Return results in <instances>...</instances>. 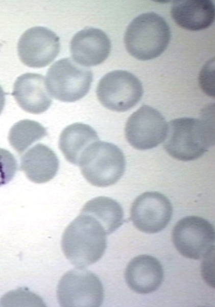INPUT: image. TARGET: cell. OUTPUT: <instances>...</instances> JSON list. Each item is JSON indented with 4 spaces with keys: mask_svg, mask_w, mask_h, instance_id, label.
Instances as JSON below:
<instances>
[{
    "mask_svg": "<svg viewBox=\"0 0 215 307\" xmlns=\"http://www.w3.org/2000/svg\"><path fill=\"white\" fill-rule=\"evenodd\" d=\"M214 142V107L204 110L201 119L179 118L168 123L163 147L172 157L189 161L201 157Z\"/></svg>",
    "mask_w": 215,
    "mask_h": 307,
    "instance_id": "obj_1",
    "label": "cell"
},
{
    "mask_svg": "<svg viewBox=\"0 0 215 307\" xmlns=\"http://www.w3.org/2000/svg\"><path fill=\"white\" fill-rule=\"evenodd\" d=\"M106 235L96 219L80 213L63 233L62 251L72 264L85 268L97 262L103 255L107 246Z\"/></svg>",
    "mask_w": 215,
    "mask_h": 307,
    "instance_id": "obj_2",
    "label": "cell"
},
{
    "mask_svg": "<svg viewBox=\"0 0 215 307\" xmlns=\"http://www.w3.org/2000/svg\"><path fill=\"white\" fill-rule=\"evenodd\" d=\"M170 30L165 20L153 12L142 13L128 25L124 43L128 53L141 60H148L160 55L167 48Z\"/></svg>",
    "mask_w": 215,
    "mask_h": 307,
    "instance_id": "obj_3",
    "label": "cell"
},
{
    "mask_svg": "<svg viewBox=\"0 0 215 307\" xmlns=\"http://www.w3.org/2000/svg\"><path fill=\"white\" fill-rule=\"evenodd\" d=\"M78 165L83 176L90 184L105 187L115 184L123 176L126 159L116 145L98 140L83 152Z\"/></svg>",
    "mask_w": 215,
    "mask_h": 307,
    "instance_id": "obj_4",
    "label": "cell"
},
{
    "mask_svg": "<svg viewBox=\"0 0 215 307\" xmlns=\"http://www.w3.org/2000/svg\"><path fill=\"white\" fill-rule=\"evenodd\" d=\"M92 79L90 69L66 58L56 61L48 69L45 85L49 94L55 99L73 102L87 94Z\"/></svg>",
    "mask_w": 215,
    "mask_h": 307,
    "instance_id": "obj_5",
    "label": "cell"
},
{
    "mask_svg": "<svg viewBox=\"0 0 215 307\" xmlns=\"http://www.w3.org/2000/svg\"><path fill=\"white\" fill-rule=\"evenodd\" d=\"M61 306H99L104 298L103 287L98 277L85 268L77 267L66 272L57 288Z\"/></svg>",
    "mask_w": 215,
    "mask_h": 307,
    "instance_id": "obj_6",
    "label": "cell"
},
{
    "mask_svg": "<svg viewBox=\"0 0 215 307\" xmlns=\"http://www.w3.org/2000/svg\"><path fill=\"white\" fill-rule=\"evenodd\" d=\"M96 94L104 107L123 112L129 110L139 102L143 89L140 80L133 74L115 70L108 73L100 79Z\"/></svg>",
    "mask_w": 215,
    "mask_h": 307,
    "instance_id": "obj_7",
    "label": "cell"
},
{
    "mask_svg": "<svg viewBox=\"0 0 215 307\" xmlns=\"http://www.w3.org/2000/svg\"><path fill=\"white\" fill-rule=\"evenodd\" d=\"M214 229L207 221L192 215L179 220L172 231V240L183 256L194 259L204 257L214 249Z\"/></svg>",
    "mask_w": 215,
    "mask_h": 307,
    "instance_id": "obj_8",
    "label": "cell"
},
{
    "mask_svg": "<svg viewBox=\"0 0 215 307\" xmlns=\"http://www.w3.org/2000/svg\"><path fill=\"white\" fill-rule=\"evenodd\" d=\"M168 123L163 116L152 107L144 105L128 119L125 127L126 140L133 147L147 150L163 142Z\"/></svg>",
    "mask_w": 215,
    "mask_h": 307,
    "instance_id": "obj_9",
    "label": "cell"
},
{
    "mask_svg": "<svg viewBox=\"0 0 215 307\" xmlns=\"http://www.w3.org/2000/svg\"><path fill=\"white\" fill-rule=\"evenodd\" d=\"M172 213V204L165 195L157 191H148L134 201L130 216L133 225L139 231L154 233L166 227Z\"/></svg>",
    "mask_w": 215,
    "mask_h": 307,
    "instance_id": "obj_10",
    "label": "cell"
},
{
    "mask_svg": "<svg viewBox=\"0 0 215 307\" xmlns=\"http://www.w3.org/2000/svg\"><path fill=\"white\" fill-rule=\"evenodd\" d=\"M57 35L43 27L28 29L20 36L17 45L21 61L32 68H42L51 63L60 51Z\"/></svg>",
    "mask_w": 215,
    "mask_h": 307,
    "instance_id": "obj_11",
    "label": "cell"
},
{
    "mask_svg": "<svg viewBox=\"0 0 215 307\" xmlns=\"http://www.w3.org/2000/svg\"><path fill=\"white\" fill-rule=\"evenodd\" d=\"M70 50L73 60L77 63L84 67L95 66L108 57L111 42L102 30L87 27L73 36Z\"/></svg>",
    "mask_w": 215,
    "mask_h": 307,
    "instance_id": "obj_12",
    "label": "cell"
},
{
    "mask_svg": "<svg viewBox=\"0 0 215 307\" xmlns=\"http://www.w3.org/2000/svg\"><path fill=\"white\" fill-rule=\"evenodd\" d=\"M19 106L25 111L39 114L45 112L52 104L45 78L39 74L26 73L17 77L12 93Z\"/></svg>",
    "mask_w": 215,
    "mask_h": 307,
    "instance_id": "obj_13",
    "label": "cell"
},
{
    "mask_svg": "<svg viewBox=\"0 0 215 307\" xmlns=\"http://www.w3.org/2000/svg\"><path fill=\"white\" fill-rule=\"evenodd\" d=\"M163 269L156 258L147 255L137 256L128 264L125 272L126 281L131 290L141 294L152 293L163 280Z\"/></svg>",
    "mask_w": 215,
    "mask_h": 307,
    "instance_id": "obj_14",
    "label": "cell"
},
{
    "mask_svg": "<svg viewBox=\"0 0 215 307\" xmlns=\"http://www.w3.org/2000/svg\"><path fill=\"white\" fill-rule=\"evenodd\" d=\"M59 167V161L55 152L41 143L30 148L21 159V170L31 181L37 184L53 179Z\"/></svg>",
    "mask_w": 215,
    "mask_h": 307,
    "instance_id": "obj_15",
    "label": "cell"
},
{
    "mask_svg": "<svg viewBox=\"0 0 215 307\" xmlns=\"http://www.w3.org/2000/svg\"><path fill=\"white\" fill-rule=\"evenodd\" d=\"M172 16L180 27L190 31L209 27L215 17L213 4L208 0H179L173 3Z\"/></svg>",
    "mask_w": 215,
    "mask_h": 307,
    "instance_id": "obj_16",
    "label": "cell"
},
{
    "mask_svg": "<svg viewBox=\"0 0 215 307\" xmlns=\"http://www.w3.org/2000/svg\"><path fill=\"white\" fill-rule=\"evenodd\" d=\"M98 140L97 133L91 126L77 122L68 125L62 131L59 147L68 162L78 165L83 152Z\"/></svg>",
    "mask_w": 215,
    "mask_h": 307,
    "instance_id": "obj_17",
    "label": "cell"
},
{
    "mask_svg": "<svg viewBox=\"0 0 215 307\" xmlns=\"http://www.w3.org/2000/svg\"><path fill=\"white\" fill-rule=\"evenodd\" d=\"M80 213L89 215L103 227L107 234L113 232L123 222L124 212L121 205L109 197L100 196L87 202Z\"/></svg>",
    "mask_w": 215,
    "mask_h": 307,
    "instance_id": "obj_18",
    "label": "cell"
},
{
    "mask_svg": "<svg viewBox=\"0 0 215 307\" xmlns=\"http://www.w3.org/2000/svg\"><path fill=\"white\" fill-rule=\"evenodd\" d=\"M47 135L46 128L35 121L25 119L15 123L10 129L8 140L19 154L37 141Z\"/></svg>",
    "mask_w": 215,
    "mask_h": 307,
    "instance_id": "obj_19",
    "label": "cell"
},
{
    "mask_svg": "<svg viewBox=\"0 0 215 307\" xmlns=\"http://www.w3.org/2000/svg\"><path fill=\"white\" fill-rule=\"evenodd\" d=\"M17 170V161L9 151L0 148V186L10 182Z\"/></svg>",
    "mask_w": 215,
    "mask_h": 307,
    "instance_id": "obj_20",
    "label": "cell"
},
{
    "mask_svg": "<svg viewBox=\"0 0 215 307\" xmlns=\"http://www.w3.org/2000/svg\"><path fill=\"white\" fill-rule=\"evenodd\" d=\"M200 86L207 95L214 96V60L208 61L200 73Z\"/></svg>",
    "mask_w": 215,
    "mask_h": 307,
    "instance_id": "obj_21",
    "label": "cell"
},
{
    "mask_svg": "<svg viewBox=\"0 0 215 307\" xmlns=\"http://www.w3.org/2000/svg\"><path fill=\"white\" fill-rule=\"evenodd\" d=\"M5 93L2 89V87L0 86V114L2 112L5 104Z\"/></svg>",
    "mask_w": 215,
    "mask_h": 307,
    "instance_id": "obj_22",
    "label": "cell"
}]
</instances>
